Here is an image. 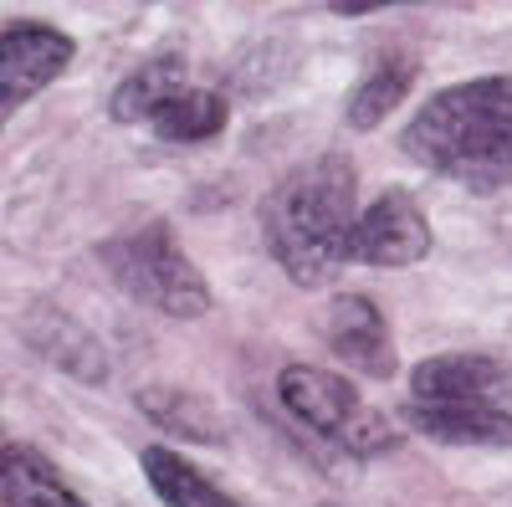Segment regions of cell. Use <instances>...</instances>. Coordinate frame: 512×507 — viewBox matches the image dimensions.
Listing matches in <instances>:
<instances>
[{
  "mask_svg": "<svg viewBox=\"0 0 512 507\" xmlns=\"http://www.w3.org/2000/svg\"><path fill=\"white\" fill-rule=\"evenodd\" d=\"M72 52H77L72 36L57 26H41V21L6 26V36H0V108L16 113L31 93H41L52 77L67 72Z\"/></svg>",
  "mask_w": 512,
  "mask_h": 507,
  "instance_id": "6",
  "label": "cell"
},
{
  "mask_svg": "<svg viewBox=\"0 0 512 507\" xmlns=\"http://www.w3.org/2000/svg\"><path fill=\"white\" fill-rule=\"evenodd\" d=\"M410 82H415V62L410 57H384L349 93V123L354 129H374V123H384L390 108L410 93Z\"/></svg>",
  "mask_w": 512,
  "mask_h": 507,
  "instance_id": "16",
  "label": "cell"
},
{
  "mask_svg": "<svg viewBox=\"0 0 512 507\" xmlns=\"http://www.w3.org/2000/svg\"><path fill=\"white\" fill-rule=\"evenodd\" d=\"M415 405H502L512 395V369L492 354H436L410 374Z\"/></svg>",
  "mask_w": 512,
  "mask_h": 507,
  "instance_id": "7",
  "label": "cell"
},
{
  "mask_svg": "<svg viewBox=\"0 0 512 507\" xmlns=\"http://www.w3.org/2000/svg\"><path fill=\"white\" fill-rule=\"evenodd\" d=\"M405 426L446 446H512L507 405H405Z\"/></svg>",
  "mask_w": 512,
  "mask_h": 507,
  "instance_id": "9",
  "label": "cell"
},
{
  "mask_svg": "<svg viewBox=\"0 0 512 507\" xmlns=\"http://www.w3.org/2000/svg\"><path fill=\"white\" fill-rule=\"evenodd\" d=\"M103 267L118 277L128 298H139L144 308H159L169 318H200L210 313V287L200 267L175 246V231L164 221H149L139 231H128L103 246Z\"/></svg>",
  "mask_w": 512,
  "mask_h": 507,
  "instance_id": "3",
  "label": "cell"
},
{
  "mask_svg": "<svg viewBox=\"0 0 512 507\" xmlns=\"http://www.w3.org/2000/svg\"><path fill=\"white\" fill-rule=\"evenodd\" d=\"M277 395H282V405L297 420H303V426H313L318 436H328L338 446H349L354 456H374V451H390L395 446L390 420H384L379 410H369L349 390V379H338L333 369L287 364L277 374Z\"/></svg>",
  "mask_w": 512,
  "mask_h": 507,
  "instance_id": "4",
  "label": "cell"
},
{
  "mask_svg": "<svg viewBox=\"0 0 512 507\" xmlns=\"http://www.w3.org/2000/svg\"><path fill=\"white\" fill-rule=\"evenodd\" d=\"M144 477L154 482V492L164 497V507H241L231 492H221L205 472H195L185 456H175L169 446H149L139 456Z\"/></svg>",
  "mask_w": 512,
  "mask_h": 507,
  "instance_id": "13",
  "label": "cell"
},
{
  "mask_svg": "<svg viewBox=\"0 0 512 507\" xmlns=\"http://www.w3.org/2000/svg\"><path fill=\"white\" fill-rule=\"evenodd\" d=\"M354 200H359L354 164L338 154H323L303 169H292L262 200L267 251L297 287H323L349 262V241L359 226Z\"/></svg>",
  "mask_w": 512,
  "mask_h": 507,
  "instance_id": "2",
  "label": "cell"
},
{
  "mask_svg": "<svg viewBox=\"0 0 512 507\" xmlns=\"http://www.w3.org/2000/svg\"><path fill=\"white\" fill-rule=\"evenodd\" d=\"M180 93H190L185 88V57L164 52V57H149L144 67H134L118 82L113 98H108V113L118 123H154V113L164 103H175Z\"/></svg>",
  "mask_w": 512,
  "mask_h": 507,
  "instance_id": "10",
  "label": "cell"
},
{
  "mask_svg": "<svg viewBox=\"0 0 512 507\" xmlns=\"http://www.w3.org/2000/svg\"><path fill=\"white\" fill-rule=\"evenodd\" d=\"M139 410L154 420L159 431H175V436H185V441H200V446H216V441H221L216 410H210L200 395H190V390H169V385L144 390V395H139Z\"/></svg>",
  "mask_w": 512,
  "mask_h": 507,
  "instance_id": "15",
  "label": "cell"
},
{
  "mask_svg": "<svg viewBox=\"0 0 512 507\" xmlns=\"http://www.w3.org/2000/svg\"><path fill=\"white\" fill-rule=\"evenodd\" d=\"M231 118V103L221 93H205V88H190L180 93L175 103H164L154 113L149 129L164 139V144H200V139H216Z\"/></svg>",
  "mask_w": 512,
  "mask_h": 507,
  "instance_id": "14",
  "label": "cell"
},
{
  "mask_svg": "<svg viewBox=\"0 0 512 507\" xmlns=\"http://www.w3.org/2000/svg\"><path fill=\"white\" fill-rule=\"evenodd\" d=\"M405 154L456 180L461 190L497 195L512 185V77L456 82L425 103L400 134Z\"/></svg>",
  "mask_w": 512,
  "mask_h": 507,
  "instance_id": "1",
  "label": "cell"
},
{
  "mask_svg": "<svg viewBox=\"0 0 512 507\" xmlns=\"http://www.w3.org/2000/svg\"><path fill=\"white\" fill-rule=\"evenodd\" d=\"M323 507H333V502H323Z\"/></svg>",
  "mask_w": 512,
  "mask_h": 507,
  "instance_id": "17",
  "label": "cell"
},
{
  "mask_svg": "<svg viewBox=\"0 0 512 507\" xmlns=\"http://www.w3.org/2000/svg\"><path fill=\"white\" fill-rule=\"evenodd\" d=\"M0 497H6V507H88L72 487H62L52 461L31 446H6V461H0Z\"/></svg>",
  "mask_w": 512,
  "mask_h": 507,
  "instance_id": "11",
  "label": "cell"
},
{
  "mask_svg": "<svg viewBox=\"0 0 512 507\" xmlns=\"http://www.w3.org/2000/svg\"><path fill=\"white\" fill-rule=\"evenodd\" d=\"M328 349L344 359L349 369L369 374V379H390L395 374V344H390V323L374 308V298L349 292L328 308Z\"/></svg>",
  "mask_w": 512,
  "mask_h": 507,
  "instance_id": "8",
  "label": "cell"
},
{
  "mask_svg": "<svg viewBox=\"0 0 512 507\" xmlns=\"http://www.w3.org/2000/svg\"><path fill=\"white\" fill-rule=\"evenodd\" d=\"M431 251V226L410 190H384L369 210H359V226L349 241V262L359 267H415Z\"/></svg>",
  "mask_w": 512,
  "mask_h": 507,
  "instance_id": "5",
  "label": "cell"
},
{
  "mask_svg": "<svg viewBox=\"0 0 512 507\" xmlns=\"http://www.w3.org/2000/svg\"><path fill=\"white\" fill-rule=\"evenodd\" d=\"M26 338L47 354L52 364H62L67 374H77V379H108V359H103V344L93 333H82L72 318H62V313H31L26 318Z\"/></svg>",
  "mask_w": 512,
  "mask_h": 507,
  "instance_id": "12",
  "label": "cell"
}]
</instances>
